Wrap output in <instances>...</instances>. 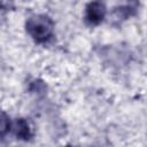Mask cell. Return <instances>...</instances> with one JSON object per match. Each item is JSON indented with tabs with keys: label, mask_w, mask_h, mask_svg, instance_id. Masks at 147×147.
I'll return each instance as SVG.
<instances>
[{
	"label": "cell",
	"mask_w": 147,
	"mask_h": 147,
	"mask_svg": "<svg viewBox=\"0 0 147 147\" xmlns=\"http://www.w3.org/2000/svg\"><path fill=\"white\" fill-rule=\"evenodd\" d=\"M25 30L37 44L48 42L54 34V22L45 14L32 15L26 20Z\"/></svg>",
	"instance_id": "cell-1"
},
{
	"label": "cell",
	"mask_w": 147,
	"mask_h": 147,
	"mask_svg": "<svg viewBox=\"0 0 147 147\" xmlns=\"http://www.w3.org/2000/svg\"><path fill=\"white\" fill-rule=\"evenodd\" d=\"M106 14L107 9L105 3L100 0H93L85 7L84 21L88 26H96L105 20Z\"/></svg>",
	"instance_id": "cell-2"
},
{
	"label": "cell",
	"mask_w": 147,
	"mask_h": 147,
	"mask_svg": "<svg viewBox=\"0 0 147 147\" xmlns=\"http://www.w3.org/2000/svg\"><path fill=\"white\" fill-rule=\"evenodd\" d=\"M139 8V0H122L113 8V18L117 23L134 16Z\"/></svg>",
	"instance_id": "cell-3"
},
{
	"label": "cell",
	"mask_w": 147,
	"mask_h": 147,
	"mask_svg": "<svg viewBox=\"0 0 147 147\" xmlns=\"http://www.w3.org/2000/svg\"><path fill=\"white\" fill-rule=\"evenodd\" d=\"M11 127H13V132H14L16 139H18V140L28 141L33 136L32 129H31L29 122L25 118H17L13 123Z\"/></svg>",
	"instance_id": "cell-4"
},
{
	"label": "cell",
	"mask_w": 147,
	"mask_h": 147,
	"mask_svg": "<svg viewBox=\"0 0 147 147\" xmlns=\"http://www.w3.org/2000/svg\"><path fill=\"white\" fill-rule=\"evenodd\" d=\"M11 129V123L9 121V117L6 115V113H2V119H1V137L3 138Z\"/></svg>",
	"instance_id": "cell-5"
}]
</instances>
